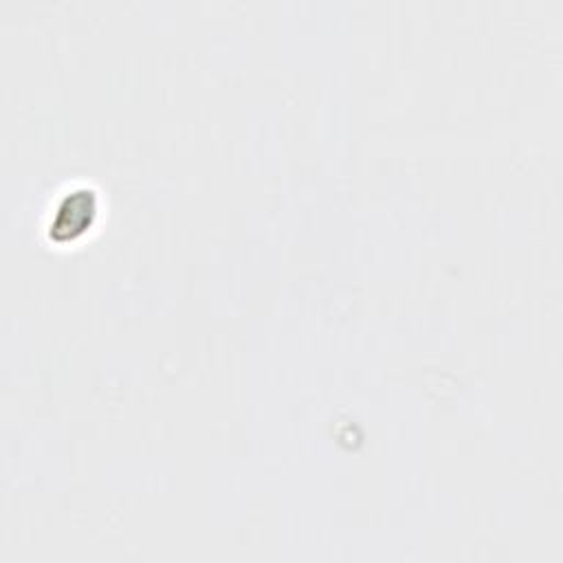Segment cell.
<instances>
[{
    "mask_svg": "<svg viewBox=\"0 0 563 563\" xmlns=\"http://www.w3.org/2000/svg\"><path fill=\"white\" fill-rule=\"evenodd\" d=\"M97 216V196L92 189L75 187L64 198L62 205L51 213L48 235L53 242L68 244L84 235Z\"/></svg>",
    "mask_w": 563,
    "mask_h": 563,
    "instance_id": "obj_1",
    "label": "cell"
}]
</instances>
